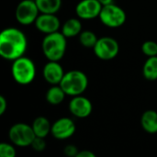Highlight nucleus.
Wrapping results in <instances>:
<instances>
[{
  "instance_id": "obj_1",
  "label": "nucleus",
  "mask_w": 157,
  "mask_h": 157,
  "mask_svg": "<svg viewBox=\"0 0 157 157\" xmlns=\"http://www.w3.org/2000/svg\"><path fill=\"white\" fill-rule=\"evenodd\" d=\"M28 40L24 32L17 28H6L0 33V55L7 61L24 56Z\"/></svg>"
},
{
  "instance_id": "obj_2",
  "label": "nucleus",
  "mask_w": 157,
  "mask_h": 157,
  "mask_svg": "<svg viewBox=\"0 0 157 157\" xmlns=\"http://www.w3.org/2000/svg\"><path fill=\"white\" fill-rule=\"evenodd\" d=\"M67 39L62 32H54L45 35L41 42V50L48 61H61L66 52Z\"/></svg>"
},
{
  "instance_id": "obj_3",
  "label": "nucleus",
  "mask_w": 157,
  "mask_h": 157,
  "mask_svg": "<svg viewBox=\"0 0 157 157\" xmlns=\"http://www.w3.org/2000/svg\"><path fill=\"white\" fill-rule=\"evenodd\" d=\"M60 86L67 96H81L88 86V78L80 70H71L64 74Z\"/></svg>"
},
{
  "instance_id": "obj_4",
  "label": "nucleus",
  "mask_w": 157,
  "mask_h": 157,
  "mask_svg": "<svg viewBox=\"0 0 157 157\" xmlns=\"http://www.w3.org/2000/svg\"><path fill=\"white\" fill-rule=\"evenodd\" d=\"M11 75L15 82L26 86L34 80L36 76V67L33 61L28 57L22 56L12 62Z\"/></svg>"
},
{
  "instance_id": "obj_5",
  "label": "nucleus",
  "mask_w": 157,
  "mask_h": 157,
  "mask_svg": "<svg viewBox=\"0 0 157 157\" xmlns=\"http://www.w3.org/2000/svg\"><path fill=\"white\" fill-rule=\"evenodd\" d=\"M8 137L11 144L15 146L28 147L31 145L36 135L30 125L19 122L11 126L8 132Z\"/></svg>"
},
{
  "instance_id": "obj_6",
  "label": "nucleus",
  "mask_w": 157,
  "mask_h": 157,
  "mask_svg": "<svg viewBox=\"0 0 157 157\" xmlns=\"http://www.w3.org/2000/svg\"><path fill=\"white\" fill-rule=\"evenodd\" d=\"M127 15L124 9L117 5L104 6L101 9L99 19L101 23L109 28H120L126 22Z\"/></svg>"
},
{
  "instance_id": "obj_7",
  "label": "nucleus",
  "mask_w": 157,
  "mask_h": 157,
  "mask_svg": "<svg viewBox=\"0 0 157 157\" xmlns=\"http://www.w3.org/2000/svg\"><path fill=\"white\" fill-rule=\"evenodd\" d=\"M40 14L35 0H22L16 7L15 17L17 21L23 25L29 26L35 23Z\"/></svg>"
},
{
  "instance_id": "obj_8",
  "label": "nucleus",
  "mask_w": 157,
  "mask_h": 157,
  "mask_svg": "<svg viewBox=\"0 0 157 157\" xmlns=\"http://www.w3.org/2000/svg\"><path fill=\"white\" fill-rule=\"evenodd\" d=\"M93 50L95 55L98 59L102 61H110L119 54L120 44L114 38L105 36L98 38Z\"/></svg>"
},
{
  "instance_id": "obj_9",
  "label": "nucleus",
  "mask_w": 157,
  "mask_h": 157,
  "mask_svg": "<svg viewBox=\"0 0 157 157\" xmlns=\"http://www.w3.org/2000/svg\"><path fill=\"white\" fill-rule=\"evenodd\" d=\"M76 127L73 120L61 118L52 124V135L57 140H66L71 138L75 132Z\"/></svg>"
},
{
  "instance_id": "obj_10",
  "label": "nucleus",
  "mask_w": 157,
  "mask_h": 157,
  "mask_svg": "<svg viewBox=\"0 0 157 157\" xmlns=\"http://www.w3.org/2000/svg\"><path fill=\"white\" fill-rule=\"evenodd\" d=\"M103 6L98 0H81L75 6V14L81 19L99 17Z\"/></svg>"
},
{
  "instance_id": "obj_11",
  "label": "nucleus",
  "mask_w": 157,
  "mask_h": 157,
  "mask_svg": "<svg viewBox=\"0 0 157 157\" xmlns=\"http://www.w3.org/2000/svg\"><path fill=\"white\" fill-rule=\"evenodd\" d=\"M69 110L72 115L79 119L87 118L93 109L91 101L84 96L73 97L69 102Z\"/></svg>"
},
{
  "instance_id": "obj_12",
  "label": "nucleus",
  "mask_w": 157,
  "mask_h": 157,
  "mask_svg": "<svg viewBox=\"0 0 157 157\" xmlns=\"http://www.w3.org/2000/svg\"><path fill=\"white\" fill-rule=\"evenodd\" d=\"M34 24L37 29L45 35L58 32L61 27V21L55 14L40 13Z\"/></svg>"
},
{
  "instance_id": "obj_13",
  "label": "nucleus",
  "mask_w": 157,
  "mask_h": 157,
  "mask_svg": "<svg viewBox=\"0 0 157 157\" xmlns=\"http://www.w3.org/2000/svg\"><path fill=\"white\" fill-rule=\"evenodd\" d=\"M64 74L65 73L62 65L59 63V62L48 61V63L43 66L42 69L43 78L47 83H49L52 86L60 85L63 78Z\"/></svg>"
},
{
  "instance_id": "obj_14",
  "label": "nucleus",
  "mask_w": 157,
  "mask_h": 157,
  "mask_svg": "<svg viewBox=\"0 0 157 157\" xmlns=\"http://www.w3.org/2000/svg\"><path fill=\"white\" fill-rule=\"evenodd\" d=\"M82 31V23L80 21V18L72 17L67 19L63 24L61 32L66 39H68L79 36Z\"/></svg>"
},
{
  "instance_id": "obj_15",
  "label": "nucleus",
  "mask_w": 157,
  "mask_h": 157,
  "mask_svg": "<svg viewBox=\"0 0 157 157\" xmlns=\"http://www.w3.org/2000/svg\"><path fill=\"white\" fill-rule=\"evenodd\" d=\"M141 125L143 129L150 133H157V112L155 110H146L141 117Z\"/></svg>"
},
{
  "instance_id": "obj_16",
  "label": "nucleus",
  "mask_w": 157,
  "mask_h": 157,
  "mask_svg": "<svg viewBox=\"0 0 157 157\" xmlns=\"http://www.w3.org/2000/svg\"><path fill=\"white\" fill-rule=\"evenodd\" d=\"M33 132L37 137H41V138H46L52 131V124L50 121L42 116L37 117L31 125Z\"/></svg>"
},
{
  "instance_id": "obj_17",
  "label": "nucleus",
  "mask_w": 157,
  "mask_h": 157,
  "mask_svg": "<svg viewBox=\"0 0 157 157\" xmlns=\"http://www.w3.org/2000/svg\"><path fill=\"white\" fill-rule=\"evenodd\" d=\"M65 96L67 95L60 85L52 86L46 92V100L49 104L56 106L61 104L64 100Z\"/></svg>"
},
{
  "instance_id": "obj_18",
  "label": "nucleus",
  "mask_w": 157,
  "mask_h": 157,
  "mask_svg": "<svg viewBox=\"0 0 157 157\" xmlns=\"http://www.w3.org/2000/svg\"><path fill=\"white\" fill-rule=\"evenodd\" d=\"M41 14H56L61 6L62 0H35Z\"/></svg>"
},
{
  "instance_id": "obj_19",
  "label": "nucleus",
  "mask_w": 157,
  "mask_h": 157,
  "mask_svg": "<svg viewBox=\"0 0 157 157\" xmlns=\"http://www.w3.org/2000/svg\"><path fill=\"white\" fill-rule=\"evenodd\" d=\"M143 75L149 81L157 80V56L147 58L143 67Z\"/></svg>"
},
{
  "instance_id": "obj_20",
  "label": "nucleus",
  "mask_w": 157,
  "mask_h": 157,
  "mask_svg": "<svg viewBox=\"0 0 157 157\" xmlns=\"http://www.w3.org/2000/svg\"><path fill=\"white\" fill-rule=\"evenodd\" d=\"M78 38L81 45L86 48H94L98 40L96 33L91 30H83Z\"/></svg>"
},
{
  "instance_id": "obj_21",
  "label": "nucleus",
  "mask_w": 157,
  "mask_h": 157,
  "mask_svg": "<svg viewBox=\"0 0 157 157\" xmlns=\"http://www.w3.org/2000/svg\"><path fill=\"white\" fill-rule=\"evenodd\" d=\"M142 52L148 58L157 56V42L154 40L144 41L142 45Z\"/></svg>"
},
{
  "instance_id": "obj_22",
  "label": "nucleus",
  "mask_w": 157,
  "mask_h": 157,
  "mask_svg": "<svg viewBox=\"0 0 157 157\" xmlns=\"http://www.w3.org/2000/svg\"><path fill=\"white\" fill-rule=\"evenodd\" d=\"M17 152L13 144L2 143L0 144V157H16Z\"/></svg>"
},
{
  "instance_id": "obj_23",
  "label": "nucleus",
  "mask_w": 157,
  "mask_h": 157,
  "mask_svg": "<svg viewBox=\"0 0 157 157\" xmlns=\"http://www.w3.org/2000/svg\"><path fill=\"white\" fill-rule=\"evenodd\" d=\"M31 148L36 151V152H43L46 149V142H45V138H41V137H35L32 144H31Z\"/></svg>"
},
{
  "instance_id": "obj_24",
  "label": "nucleus",
  "mask_w": 157,
  "mask_h": 157,
  "mask_svg": "<svg viewBox=\"0 0 157 157\" xmlns=\"http://www.w3.org/2000/svg\"><path fill=\"white\" fill-rule=\"evenodd\" d=\"M80 151L77 149V147L74 144H68L64 147L63 153L67 157H75Z\"/></svg>"
},
{
  "instance_id": "obj_25",
  "label": "nucleus",
  "mask_w": 157,
  "mask_h": 157,
  "mask_svg": "<svg viewBox=\"0 0 157 157\" xmlns=\"http://www.w3.org/2000/svg\"><path fill=\"white\" fill-rule=\"evenodd\" d=\"M6 109H7V101L3 96H0V115H4Z\"/></svg>"
},
{
  "instance_id": "obj_26",
  "label": "nucleus",
  "mask_w": 157,
  "mask_h": 157,
  "mask_svg": "<svg viewBox=\"0 0 157 157\" xmlns=\"http://www.w3.org/2000/svg\"><path fill=\"white\" fill-rule=\"evenodd\" d=\"M75 157H97V155L91 151L83 150V151H80Z\"/></svg>"
},
{
  "instance_id": "obj_27",
  "label": "nucleus",
  "mask_w": 157,
  "mask_h": 157,
  "mask_svg": "<svg viewBox=\"0 0 157 157\" xmlns=\"http://www.w3.org/2000/svg\"><path fill=\"white\" fill-rule=\"evenodd\" d=\"M103 6H107V5H110V4H113V0H98Z\"/></svg>"
}]
</instances>
